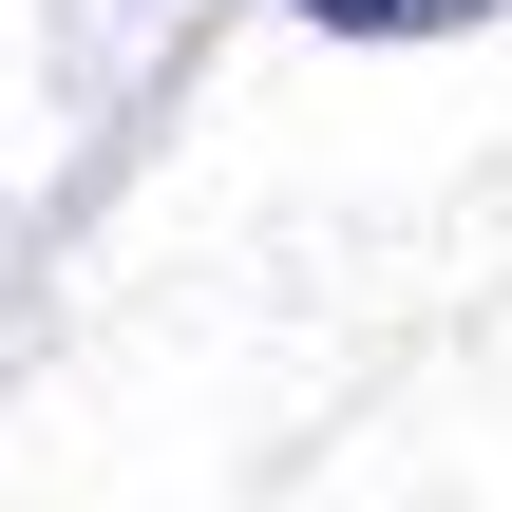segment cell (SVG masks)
I'll list each match as a JSON object with an SVG mask.
<instances>
[{"instance_id": "1", "label": "cell", "mask_w": 512, "mask_h": 512, "mask_svg": "<svg viewBox=\"0 0 512 512\" xmlns=\"http://www.w3.org/2000/svg\"><path fill=\"white\" fill-rule=\"evenodd\" d=\"M323 38H456V19H494V0H304Z\"/></svg>"}]
</instances>
